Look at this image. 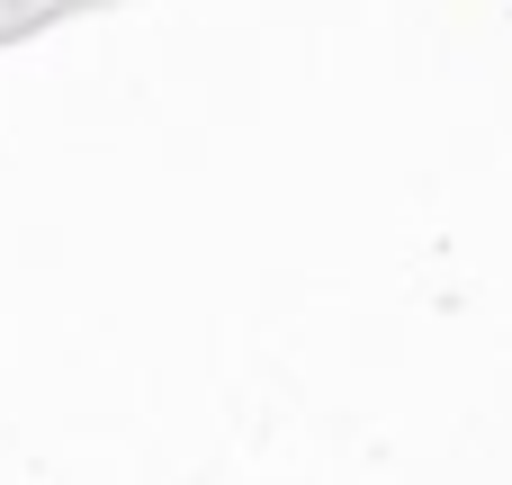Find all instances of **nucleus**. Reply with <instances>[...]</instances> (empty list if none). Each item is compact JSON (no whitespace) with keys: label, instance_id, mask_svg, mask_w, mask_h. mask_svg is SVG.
<instances>
[]
</instances>
